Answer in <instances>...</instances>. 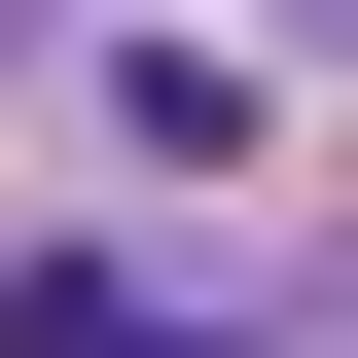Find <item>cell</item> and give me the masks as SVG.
I'll list each match as a JSON object with an SVG mask.
<instances>
[{
	"label": "cell",
	"mask_w": 358,
	"mask_h": 358,
	"mask_svg": "<svg viewBox=\"0 0 358 358\" xmlns=\"http://www.w3.org/2000/svg\"><path fill=\"white\" fill-rule=\"evenodd\" d=\"M0 358H251V287H179V251H36Z\"/></svg>",
	"instance_id": "1"
},
{
	"label": "cell",
	"mask_w": 358,
	"mask_h": 358,
	"mask_svg": "<svg viewBox=\"0 0 358 358\" xmlns=\"http://www.w3.org/2000/svg\"><path fill=\"white\" fill-rule=\"evenodd\" d=\"M287 36H358V0H287Z\"/></svg>",
	"instance_id": "2"
}]
</instances>
